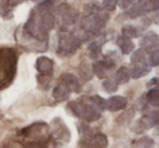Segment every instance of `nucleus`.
Returning <instances> with one entry per match:
<instances>
[{"label":"nucleus","instance_id":"f3484780","mask_svg":"<svg viewBox=\"0 0 159 148\" xmlns=\"http://www.w3.org/2000/svg\"><path fill=\"white\" fill-rule=\"evenodd\" d=\"M134 110H128L125 111L124 113H122L121 115H119V118H118L117 122L120 124V125H128L129 123H130L131 121H132L133 117H134Z\"/></svg>","mask_w":159,"mask_h":148},{"label":"nucleus","instance_id":"20e7f679","mask_svg":"<svg viewBox=\"0 0 159 148\" xmlns=\"http://www.w3.org/2000/svg\"><path fill=\"white\" fill-rule=\"evenodd\" d=\"M59 12H60V14H61L62 21H63L64 24L71 25V24H74V23L76 22V19H77L76 12L73 11L66 3H63V5L60 6Z\"/></svg>","mask_w":159,"mask_h":148},{"label":"nucleus","instance_id":"39448f33","mask_svg":"<svg viewBox=\"0 0 159 148\" xmlns=\"http://www.w3.org/2000/svg\"><path fill=\"white\" fill-rule=\"evenodd\" d=\"M83 141H86L85 146H89V147H107L108 146V138L102 133H96L93 136L84 138Z\"/></svg>","mask_w":159,"mask_h":148},{"label":"nucleus","instance_id":"f8f14e48","mask_svg":"<svg viewBox=\"0 0 159 148\" xmlns=\"http://www.w3.org/2000/svg\"><path fill=\"white\" fill-rule=\"evenodd\" d=\"M131 76V72L128 68H120L116 74V82L118 84H125L129 82Z\"/></svg>","mask_w":159,"mask_h":148},{"label":"nucleus","instance_id":"412c9836","mask_svg":"<svg viewBox=\"0 0 159 148\" xmlns=\"http://www.w3.org/2000/svg\"><path fill=\"white\" fill-rule=\"evenodd\" d=\"M89 57L92 59H96L98 56L102 52V45L98 44L97 42L93 43L89 46Z\"/></svg>","mask_w":159,"mask_h":148},{"label":"nucleus","instance_id":"0eeeda50","mask_svg":"<svg viewBox=\"0 0 159 148\" xmlns=\"http://www.w3.org/2000/svg\"><path fill=\"white\" fill-rule=\"evenodd\" d=\"M141 46L143 47L145 50L150 51L155 48V47L158 46L159 44V37L156 33L154 32H149L148 34H146L143 37V39L141 40Z\"/></svg>","mask_w":159,"mask_h":148},{"label":"nucleus","instance_id":"b1692460","mask_svg":"<svg viewBox=\"0 0 159 148\" xmlns=\"http://www.w3.org/2000/svg\"><path fill=\"white\" fill-rule=\"evenodd\" d=\"M102 3H104V8L107 11H113L117 7L118 0H102Z\"/></svg>","mask_w":159,"mask_h":148},{"label":"nucleus","instance_id":"2eb2a0df","mask_svg":"<svg viewBox=\"0 0 159 148\" xmlns=\"http://www.w3.org/2000/svg\"><path fill=\"white\" fill-rule=\"evenodd\" d=\"M91 104L93 105L95 108H97L98 110H105L107 108V101L102 97H100L99 95H94L89 98Z\"/></svg>","mask_w":159,"mask_h":148},{"label":"nucleus","instance_id":"a878e982","mask_svg":"<svg viewBox=\"0 0 159 148\" xmlns=\"http://www.w3.org/2000/svg\"><path fill=\"white\" fill-rule=\"evenodd\" d=\"M149 119L152 120V124H156V125H159V110H156L150 114Z\"/></svg>","mask_w":159,"mask_h":148},{"label":"nucleus","instance_id":"f257e3e1","mask_svg":"<svg viewBox=\"0 0 159 148\" xmlns=\"http://www.w3.org/2000/svg\"><path fill=\"white\" fill-rule=\"evenodd\" d=\"M80 45H81V40H80V38L77 36L63 35L60 38L58 53L61 56H64V57H68V56H71L72 53L75 52V50L79 48Z\"/></svg>","mask_w":159,"mask_h":148},{"label":"nucleus","instance_id":"6ab92c4d","mask_svg":"<svg viewBox=\"0 0 159 148\" xmlns=\"http://www.w3.org/2000/svg\"><path fill=\"white\" fill-rule=\"evenodd\" d=\"M122 35L129 38H135L139 36V32H137L136 27L133 25H125L122 27Z\"/></svg>","mask_w":159,"mask_h":148},{"label":"nucleus","instance_id":"dca6fc26","mask_svg":"<svg viewBox=\"0 0 159 148\" xmlns=\"http://www.w3.org/2000/svg\"><path fill=\"white\" fill-rule=\"evenodd\" d=\"M131 62L133 63V65H141V64H145V55L144 51L142 49L134 51L131 57Z\"/></svg>","mask_w":159,"mask_h":148},{"label":"nucleus","instance_id":"a211bd4d","mask_svg":"<svg viewBox=\"0 0 159 148\" xmlns=\"http://www.w3.org/2000/svg\"><path fill=\"white\" fill-rule=\"evenodd\" d=\"M147 101L155 107H159V91L156 88H152L147 93Z\"/></svg>","mask_w":159,"mask_h":148},{"label":"nucleus","instance_id":"4be33fe9","mask_svg":"<svg viewBox=\"0 0 159 148\" xmlns=\"http://www.w3.org/2000/svg\"><path fill=\"white\" fill-rule=\"evenodd\" d=\"M118 83L115 82V81H111V80H107L102 83V87L106 89L107 92L109 93H112V92H116L118 89Z\"/></svg>","mask_w":159,"mask_h":148},{"label":"nucleus","instance_id":"393cba45","mask_svg":"<svg viewBox=\"0 0 159 148\" xmlns=\"http://www.w3.org/2000/svg\"><path fill=\"white\" fill-rule=\"evenodd\" d=\"M136 143H139V144H136L137 146H142V147H149V146H152L154 141H152L150 137L144 136V137H142L141 139H139Z\"/></svg>","mask_w":159,"mask_h":148},{"label":"nucleus","instance_id":"9d476101","mask_svg":"<svg viewBox=\"0 0 159 148\" xmlns=\"http://www.w3.org/2000/svg\"><path fill=\"white\" fill-rule=\"evenodd\" d=\"M52 136L62 141H68L70 139V132H69L68 128L64 125L63 122H60V124H57V126H55Z\"/></svg>","mask_w":159,"mask_h":148},{"label":"nucleus","instance_id":"6e6552de","mask_svg":"<svg viewBox=\"0 0 159 148\" xmlns=\"http://www.w3.org/2000/svg\"><path fill=\"white\" fill-rule=\"evenodd\" d=\"M128 105V100L122 96H112L107 100V108L110 111H119L124 109Z\"/></svg>","mask_w":159,"mask_h":148},{"label":"nucleus","instance_id":"cd10ccee","mask_svg":"<svg viewBox=\"0 0 159 148\" xmlns=\"http://www.w3.org/2000/svg\"><path fill=\"white\" fill-rule=\"evenodd\" d=\"M158 45H159V44H158Z\"/></svg>","mask_w":159,"mask_h":148},{"label":"nucleus","instance_id":"bb28decb","mask_svg":"<svg viewBox=\"0 0 159 148\" xmlns=\"http://www.w3.org/2000/svg\"><path fill=\"white\" fill-rule=\"evenodd\" d=\"M132 0H119V6L121 9H126L131 5Z\"/></svg>","mask_w":159,"mask_h":148},{"label":"nucleus","instance_id":"ddd939ff","mask_svg":"<svg viewBox=\"0 0 159 148\" xmlns=\"http://www.w3.org/2000/svg\"><path fill=\"white\" fill-rule=\"evenodd\" d=\"M150 69L146 66V64H141V65H134V68L130 71L131 76L133 78H139L145 76L147 73H149Z\"/></svg>","mask_w":159,"mask_h":148},{"label":"nucleus","instance_id":"4468645a","mask_svg":"<svg viewBox=\"0 0 159 148\" xmlns=\"http://www.w3.org/2000/svg\"><path fill=\"white\" fill-rule=\"evenodd\" d=\"M107 70H108V66L106 65V63H105L104 61L96 62V63L93 64V72L95 73L99 78H106Z\"/></svg>","mask_w":159,"mask_h":148},{"label":"nucleus","instance_id":"f03ea898","mask_svg":"<svg viewBox=\"0 0 159 148\" xmlns=\"http://www.w3.org/2000/svg\"><path fill=\"white\" fill-rule=\"evenodd\" d=\"M107 22V18H105L99 12L97 13H91L89 16L83 19L82 25L87 32L93 34H97L99 29H102Z\"/></svg>","mask_w":159,"mask_h":148},{"label":"nucleus","instance_id":"7ed1b4c3","mask_svg":"<svg viewBox=\"0 0 159 148\" xmlns=\"http://www.w3.org/2000/svg\"><path fill=\"white\" fill-rule=\"evenodd\" d=\"M60 82L66 86L70 92H74L77 93L81 89V84H80V81L76 76H74L73 74L70 73H63L61 76H60Z\"/></svg>","mask_w":159,"mask_h":148},{"label":"nucleus","instance_id":"423d86ee","mask_svg":"<svg viewBox=\"0 0 159 148\" xmlns=\"http://www.w3.org/2000/svg\"><path fill=\"white\" fill-rule=\"evenodd\" d=\"M35 68L42 74H50L53 70V61L47 57H39L36 60Z\"/></svg>","mask_w":159,"mask_h":148},{"label":"nucleus","instance_id":"1a4fd4ad","mask_svg":"<svg viewBox=\"0 0 159 148\" xmlns=\"http://www.w3.org/2000/svg\"><path fill=\"white\" fill-rule=\"evenodd\" d=\"M52 97L55 98L56 101L61 102V101H66V99H69L70 97V91L66 86H64L63 84H59L53 88L52 92Z\"/></svg>","mask_w":159,"mask_h":148},{"label":"nucleus","instance_id":"aec40b11","mask_svg":"<svg viewBox=\"0 0 159 148\" xmlns=\"http://www.w3.org/2000/svg\"><path fill=\"white\" fill-rule=\"evenodd\" d=\"M143 10L146 12L158 11L159 10V0H147L143 6Z\"/></svg>","mask_w":159,"mask_h":148},{"label":"nucleus","instance_id":"5701e85b","mask_svg":"<svg viewBox=\"0 0 159 148\" xmlns=\"http://www.w3.org/2000/svg\"><path fill=\"white\" fill-rule=\"evenodd\" d=\"M149 63H150V65H152V66L159 65V49H156V50H154L150 53Z\"/></svg>","mask_w":159,"mask_h":148},{"label":"nucleus","instance_id":"9b49d317","mask_svg":"<svg viewBox=\"0 0 159 148\" xmlns=\"http://www.w3.org/2000/svg\"><path fill=\"white\" fill-rule=\"evenodd\" d=\"M118 46L120 47V49L124 55H129L134 50V43L131 40V38L125 37L123 35L118 39Z\"/></svg>","mask_w":159,"mask_h":148}]
</instances>
